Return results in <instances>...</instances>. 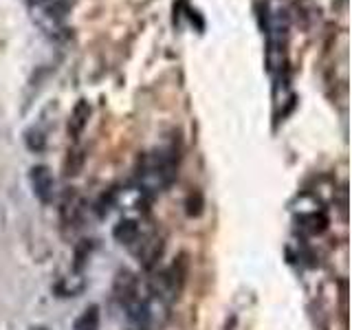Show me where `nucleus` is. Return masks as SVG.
Listing matches in <instances>:
<instances>
[{"label": "nucleus", "instance_id": "1", "mask_svg": "<svg viewBox=\"0 0 352 330\" xmlns=\"http://www.w3.org/2000/svg\"><path fill=\"white\" fill-rule=\"evenodd\" d=\"M187 273H190V260L187 253H181L168 269L161 271L152 282V295H157L161 302H174L185 289Z\"/></svg>", "mask_w": 352, "mask_h": 330}, {"label": "nucleus", "instance_id": "2", "mask_svg": "<svg viewBox=\"0 0 352 330\" xmlns=\"http://www.w3.org/2000/svg\"><path fill=\"white\" fill-rule=\"evenodd\" d=\"M29 179H31L33 194L38 196V201L49 205L55 196V179H53L51 170L47 168V165H36V168H31Z\"/></svg>", "mask_w": 352, "mask_h": 330}, {"label": "nucleus", "instance_id": "3", "mask_svg": "<svg viewBox=\"0 0 352 330\" xmlns=\"http://www.w3.org/2000/svg\"><path fill=\"white\" fill-rule=\"evenodd\" d=\"M115 295L124 306H130L132 302L139 300V282L135 278V273H130L126 269L119 271L115 280Z\"/></svg>", "mask_w": 352, "mask_h": 330}, {"label": "nucleus", "instance_id": "4", "mask_svg": "<svg viewBox=\"0 0 352 330\" xmlns=\"http://www.w3.org/2000/svg\"><path fill=\"white\" fill-rule=\"evenodd\" d=\"M163 249H165V242L159 236H152L148 240H143L139 251H137V258L143 264V269H152L154 264L159 262V258L163 256Z\"/></svg>", "mask_w": 352, "mask_h": 330}, {"label": "nucleus", "instance_id": "5", "mask_svg": "<svg viewBox=\"0 0 352 330\" xmlns=\"http://www.w3.org/2000/svg\"><path fill=\"white\" fill-rule=\"evenodd\" d=\"M88 117H91V104H88L86 99H80V102L75 104L71 119H69V135L73 139H80V135L88 124Z\"/></svg>", "mask_w": 352, "mask_h": 330}, {"label": "nucleus", "instance_id": "6", "mask_svg": "<svg viewBox=\"0 0 352 330\" xmlns=\"http://www.w3.org/2000/svg\"><path fill=\"white\" fill-rule=\"evenodd\" d=\"M113 236L117 242H121V245H135V242H139V236H141V231H139V223L137 220H121V223H117V227L113 229Z\"/></svg>", "mask_w": 352, "mask_h": 330}, {"label": "nucleus", "instance_id": "7", "mask_svg": "<svg viewBox=\"0 0 352 330\" xmlns=\"http://www.w3.org/2000/svg\"><path fill=\"white\" fill-rule=\"evenodd\" d=\"M300 225L302 229H306L308 234H324V231L328 229V216L324 212H313V214H308V216H302L300 218Z\"/></svg>", "mask_w": 352, "mask_h": 330}, {"label": "nucleus", "instance_id": "8", "mask_svg": "<svg viewBox=\"0 0 352 330\" xmlns=\"http://www.w3.org/2000/svg\"><path fill=\"white\" fill-rule=\"evenodd\" d=\"M84 161H86V154L82 152V150H71L69 152V157H66V161H64V176H77L82 172V168H84Z\"/></svg>", "mask_w": 352, "mask_h": 330}, {"label": "nucleus", "instance_id": "9", "mask_svg": "<svg viewBox=\"0 0 352 330\" xmlns=\"http://www.w3.org/2000/svg\"><path fill=\"white\" fill-rule=\"evenodd\" d=\"M99 326V306H88L82 317L75 322V330H97Z\"/></svg>", "mask_w": 352, "mask_h": 330}, {"label": "nucleus", "instance_id": "10", "mask_svg": "<svg viewBox=\"0 0 352 330\" xmlns=\"http://www.w3.org/2000/svg\"><path fill=\"white\" fill-rule=\"evenodd\" d=\"M203 209H205V198H203V194L198 192V190L190 192V196H187V201H185V212H187V216H190V218H198V216L203 214Z\"/></svg>", "mask_w": 352, "mask_h": 330}, {"label": "nucleus", "instance_id": "11", "mask_svg": "<svg viewBox=\"0 0 352 330\" xmlns=\"http://www.w3.org/2000/svg\"><path fill=\"white\" fill-rule=\"evenodd\" d=\"M25 141H27L29 150H33V152H42L44 146H47V139H44V135H42L40 130H29Z\"/></svg>", "mask_w": 352, "mask_h": 330}, {"label": "nucleus", "instance_id": "12", "mask_svg": "<svg viewBox=\"0 0 352 330\" xmlns=\"http://www.w3.org/2000/svg\"><path fill=\"white\" fill-rule=\"evenodd\" d=\"M88 253H91V245H88V240H82L75 249V264H73L75 271H82V267L88 260Z\"/></svg>", "mask_w": 352, "mask_h": 330}, {"label": "nucleus", "instance_id": "13", "mask_svg": "<svg viewBox=\"0 0 352 330\" xmlns=\"http://www.w3.org/2000/svg\"><path fill=\"white\" fill-rule=\"evenodd\" d=\"M115 198H117V192L115 190H108V192H104L102 196H99V201H97V214L99 216H104V214H108V209L113 207V203H115Z\"/></svg>", "mask_w": 352, "mask_h": 330}, {"label": "nucleus", "instance_id": "14", "mask_svg": "<svg viewBox=\"0 0 352 330\" xmlns=\"http://www.w3.org/2000/svg\"><path fill=\"white\" fill-rule=\"evenodd\" d=\"M130 330H150V328H146V326H135V328H130Z\"/></svg>", "mask_w": 352, "mask_h": 330}]
</instances>
